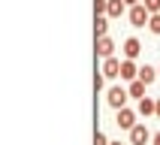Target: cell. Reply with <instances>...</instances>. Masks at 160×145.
<instances>
[{"instance_id": "cell-7", "label": "cell", "mask_w": 160, "mask_h": 145, "mask_svg": "<svg viewBox=\"0 0 160 145\" xmlns=\"http://www.w3.org/2000/svg\"><path fill=\"white\" fill-rule=\"evenodd\" d=\"M115 39L112 36H97V58H109V54H115Z\"/></svg>"}, {"instance_id": "cell-15", "label": "cell", "mask_w": 160, "mask_h": 145, "mask_svg": "<svg viewBox=\"0 0 160 145\" xmlns=\"http://www.w3.org/2000/svg\"><path fill=\"white\" fill-rule=\"evenodd\" d=\"M142 6L154 15V12H160V0H142Z\"/></svg>"}, {"instance_id": "cell-9", "label": "cell", "mask_w": 160, "mask_h": 145, "mask_svg": "<svg viewBox=\"0 0 160 145\" xmlns=\"http://www.w3.org/2000/svg\"><path fill=\"white\" fill-rule=\"evenodd\" d=\"M136 72H139V67H136V61H130V58H124L121 61V70H118V76L124 82H133L136 79Z\"/></svg>"}, {"instance_id": "cell-1", "label": "cell", "mask_w": 160, "mask_h": 145, "mask_svg": "<svg viewBox=\"0 0 160 145\" xmlns=\"http://www.w3.org/2000/svg\"><path fill=\"white\" fill-rule=\"evenodd\" d=\"M127 100H130V97H127V88H121V85H112V88L106 91V103H109L112 109L127 106Z\"/></svg>"}, {"instance_id": "cell-12", "label": "cell", "mask_w": 160, "mask_h": 145, "mask_svg": "<svg viewBox=\"0 0 160 145\" xmlns=\"http://www.w3.org/2000/svg\"><path fill=\"white\" fill-rule=\"evenodd\" d=\"M145 88H148V85H145V82H139V79H133V82H127V97H145Z\"/></svg>"}, {"instance_id": "cell-19", "label": "cell", "mask_w": 160, "mask_h": 145, "mask_svg": "<svg viewBox=\"0 0 160 145\" xmlns=\"http://www.w3.org/2000/svg\"><path fill=\"white\" fill-rule=\"evenodd\" d=\"M154 115L160 118V100H154Z\"/></svg>"}, {"instance_id": "cell-6", "label": "cell", "mask_w": 160, "mask_h": 145, "mask_svg": "<svg viewBox=\"0 0 160 145\" xmlns=\"http://www.w3.org/2000/svg\"><path fill=\"white\" fill-rule=\"evenodd\" d=\"M121 52H124V58H130V61H136V58L142 54V42H139L136 36H127V39H124V48H121Z\"/></svg>"}, {"instance_id": "cell-4", "label": "cell", "mask_w": 160, "mask_h": 145, "mask_svg": "<svg viewBox=\"0 0 160 145\" xmlns=\"http://www.w3.org/2000/svg\"><path fill=\"white\" fill-rule=\"evenodd\" d=\"M115 124L121 127V130H130V127L136 124V109H130V106L115 109Z\"/></svg>"}, {"instance_id": "cell-20", "label": "cell", "mask_w": 160, "mask_h": 145, "mask_svg": "<svg viewBox=\"0 0 160 145\" xmlns=\"http://www.w3.org/2000/svg\"><path fill=\"white\" fill-rule=\"evenodd\" d=\"M127 6H136V3H142V0H124Z\"/></svg>"}, {"instance_id": "cell-13", "label": "cell", "mask_w": 160, "mask_h": 145, "mask_svg": "<svg viewBox=\"0 0 160 145\" xmlns=\"http://www.w3.org/2000/svg\"><path fill=\"white\" fill-rule=\"evenodd\" d=\"M94 33H97V36H109V18L106 15H97V21H94Z\"/></svg>"}, {"instance_id": "cell-10", "label": "cell", "mask_w": 160, "mask_h": 145, "mask_svg": "<svg viewBox=\"0 0 160 145\" xmlns=\"http://www.w3.org/2000/svg\"><path fill=\"white\" fill-rule=\"evenodd\" d=\"M136 79L139 82H145V85H151V82H157V67H139V72H136Z\"/></svg>"}, {"instance_id": "cell-17", "label": "cell", "mask_w": 160, "mask_h": 145, "mask_svg": "<svg viewBox=\"0 0 160 145\" xmlns=\"http://www.w3.org/2000/svg\"><path fill=\"white\" fill-rule=\"evenodd\" d=\"M94 12L97 15H106V0H94Z\"/></svg>"}, {"instance_id": "cell-11", "label": "cell", "mask_w": 160, "mask_h": 145, "mask_svg": "<svg viewBox=\"0 0 160 145\" xmlns=\"http://www.w3.org/2000/svg\"><path fill=\"white\" fill-rule=\"evenodd\" d=\"M136 115H142V118L154 115V100L151 97H139V103H136Z\"/></svg>"}, {"instance_id": "cell-21", "label": "cell", "mask_w": 160, "mask_h": 145, "mask_svg": "<svg viewBox=\"0 0 160 145\" xmlns=\"http://www.w3.org/2000/svg\"><path fill=\"white\" fill-rule=\"evenodd\" d=\"M157 79H160V67H157Z\"/></svg>"}, {"instance_id": "cell-5", "label": "cell", "mask_w": 160, "mask_h": 145, "mask_svg": "<svg viewBox=\"0 0 160 145\" xmlns=\"http://www.w3.org/2000/svg\"><path fill=\"white\" fill-rule=\"evenodd\" d=\"M118 70H121V58H115V54H109V58H103V76L106 79H118Z\"/></svg>"}, {"instance_id": "cell-22", "label": "cell", "mask_w": 160, "mask_h": 145, "mask_svg": "<svg viewBox=\"0 0 160 145\" xmlns=\"http://www.w3.org/2000/svg\"><path fill=\"white\" fill-rule=\"evenodd\" d=\"M109 145H121V142H109Z\"/></svg>"}, {"instance_id": "cell-2", "label": "cell", "mask_w": 160, "mask_h": 145, "mask_svg": "<svg viewBox=\"0 0 160 145\" xmlns=\"http://www.w3.org/2000/svg\"><path fill=\"white\" fill-rule=\"evenodd\" d=\"M148 15H151V12H148L142 3L127 6V18H130V24H133V27H145V24H148Z\"/></svg>"}, {"instance_id": "cell-8", "label": "cell", "mask_w": 160, "mask_h": 145, "mask_svg": "<svg viewBox=\"0 0 160 145\" xmlns=\"http://www.w3.org/2000/svg\"><path fill=\"white\" fill-rule=\"evenodd\" d=\"M127 12V3L124 0H106V18L112 21V18H121Z\"/></svg>"}, {"instance_id": "cell-3", "label": "cell", "mask_w": 160, "mask_h": 145, "mask_svg": "<svg viewBox=\"0 0 160 145\" xmlns=\"http://www.w3.org/2000/svg\"><path fill=\"white\" fill-rule=\"evenodd\" d=\"M127 133H130V145H148L151 142V130H148L145 124H139V121H136Z\"/></svg>"}, {"instance_id": "cell-14", "label": "cell", "mask_w": 160, "mask_h": 145, "mask_svg": "<svg viewBox=\"0 0 160 145\" xmlns=\"http://www.w3.org/2000/svg\"><path fill=\"white\" fill-rule=\"evenodd\" d=\"M148 30H151L154 36H160V12H154V15H148Z\"/></svg>"}, {"instance_id": "cell-18", "label": "cell", "mask_w": 160, "mask_h": 145, "mask_svg": "<svg viewBox=\"0 0 160 145\" xmlns=\"http://www.w3.org/2000/svg\"><path fill=\"white\" fill-rule=\"evenodd\" d=\"M151 145H160V130H157V133H151Z\"/></svg>"}, {"instance_id": "cell-16", "label": "cell", "mask_w": 160, "mask_h": 145, "mask_svg": "<svg viewBox=\"0 0 160 145\" xmlns=\"http://www.w3.org/2000/svg\"><path fill=\"white\" fill-rule=\"evenodd\" d=\"M94 145H109V136L103 133V130H97V136H94Z\"/></svg>"}]
</instances>
